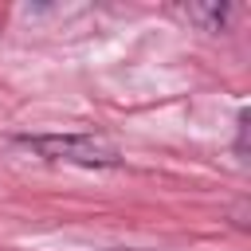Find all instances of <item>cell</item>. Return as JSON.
Segmentation results:
<instances>
[{
  "label": "cell",
  "instance_id": "cell-2",
  "mask_svg": "<svg viewBox=\"0 0 251 251\" xmlns=\"http://www.w3.org/2000/svg\"><path fill=\"white\" fill-rule=\"evenodd\" d=\"M184 16L196 20L204 31H220V24L227 16V4H192V8H184Z\"/></svg>",
  "mask_w": 251,
  "mask_h": 251
},
{
  "label": "cell",
  "instance_id": "cell-1",
  "mask_svg": "<svg viewBox=\"0 0 251 251\" xmlns=\"http://www.w3.org/2000/svg\"><path fill=\"white\" fill-rule=\"evenodd\" d=\"M20 141L47 161H71L86 169H110L122 161V153L94 133H51V137H20Z\"/></svg>",
  "mask_w": 251,
  "mask_h": 251
}]
</instances>
